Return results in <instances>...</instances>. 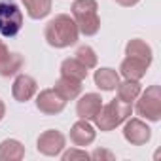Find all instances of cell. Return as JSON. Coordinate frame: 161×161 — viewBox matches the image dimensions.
<instances>
[{
    "instance_id": "11",
    "label": "cell",
    "mask_w": 161,
    "mask_h": 161,
    "mask_svg": "<svg viewBox=\"0 0 161 161\" xmlns=\"http://www.w3.org/2000/svg\"><path fill=\"white\" fill-rule=\"evenodd\" d=\"M103 106V99L99 93H86L76 104V112L80 119H95Z\"/></svg>"
},
{
    "instance_id": "10",
    "label": "cell",
    "mask_w": 161,
    "mask_h": 161,
    "mask_svg": "<svg viewBox=\"0 0 161 161\" xmlns=\"http://www.w3.org/2000/svg\"><path fill=\"white\" fill-rule=\"evenodd\" d=\"M38 86H36V80L29 74H17L15 82L12 86V95L17 103H27L34 97Z\"/></svg>"
},
{
    "instance_id": "26",
    "label": "cell",
    "mask_w": 161,
    "mask_h": 161,
    "mask_svg": "<svg viewBox=\"0 0 161 161\" xmlns=\"http://www.w3.org/2000/svg\"><path fill=\"white\" fill-rule=\"evenodd\" d=\"M4 114H6V106H4V103H2V101H0V121H2Z\"/></svg>"
},
{
    "instance_id": "19",
    "label": "cell",
    "mask_w": 161,
    "mask_h": 161,
    "mask_svg": "<svg viewBox=\"0 0 161 161\" xmlns=\"http://www.w3.org/2000/svg\"><path fill=\"white\" fill-rule=\"evenodd\" d=\"M25 66V59L21 53H10L6 61L0 63V76L4 78H10V76H15L19 74V70Z\"/></svg>"
},
{
    "instance_id": "13",
    "label": "cell",
    "mask_w": 161,
    "mask_h": 161,
    "mask_svg": "<svg viewBox=\"0 0 161 161\" xmlns=\"http://www.w3.org/2000/svg\"><path fill=\"white\" fill-rule=\"evenodd\" d=\"M25 157V146L15 138L0 142V161H19Z\"/></svg>"
},
{
    "instance_id": "17",
    "label": "cell",
    "mask_w": 161,
    "mask_h": 161,
    "mask_svg": "<svg viewBox=\"0 0 161 161\" xmlns=\"http://www.w3.org/2000/svg\"><path fill=\"white\" fill-rule=\"evenodd\" d=\"M61 76H68V78H74V80L84 82V80L87 78V68L80 63L76 57L74 59H64L61 63Z\"/></svg>"
},
{
    "instance_id": "2",
    "label": "cell",
    "mask_w": 161,
    "mask_h": 161,
    "mask_svg": "<svg viewBox=\"0 0 161 161\" xmlns=\"http://www.w3.org/2000/svg\"><path fill=\"white\" fill-rule=\"evenodd\" d=\"M72 19L78 25V31L86 36H95L101 29L99 4L97 0H76L72 4Z\"/></svg>"
},
{
    "instance_id": "6",
    "label": "cell",
    "mask_w": 161,
    "mask_h": 161,
    "mask_svg": "<svg viewBox=\"0 0 161 161\" xmlns=\"http://www.w3.org/2000/svg\"><path fill=\"white\" fill-rule=\"evenodd\" d=\"M36 106H38V110H40L42 114H46V116H55V114H59V112L64 110L66 99H64L55 87H53V89H44V91H40L38 97H36Z\"/></svg>"
},
{
    "instance_id": "24",
    "label": "cell",
    "mask_w": 161,
    "mask_h": 161,
    "mask_svg": "<svg viewBox=\"0 0 161 161\" xmlns=\"http://www.w3.org/2000/svg\"><path fill=\"white\" fill-rule=\"evenodd\" d=\"M8 55H10V49H8V46L4 44V40H0V63H2V61H6V59H8Z\"/></svg>"
},
{
    "instance_id": "12",
    "label": "cell",
    "mask_w": 161,
    "mask_h": 161,
    "mask_svg": "<svg viewBox=\"0 0 161 161\" xmlns=\"http://www.w3.org/2000/svg\"><path fill=\"white\" fill-rule=\"evenodd\" d=\"M95 140V129L93 125L87 121V119H80L72 125L70 129V142L78 148H84V146H89L93 144Z\"/></svg>"
},
{
    "instance_id": "5",
    "label": "cell",
    "mask_w": 161,
    "mask_h": 161,
    "mask_svg": "<svg viewBox=\"0 0 161 161\" xmlns=\"http://www.w3.org/2000/svg\"><path fill=\"white\" fill-rule=\"evenodd\" d=\"M136 103V112L138 116L146 118L148 121H159L161 118V87L159 86H150L146 93L138 95Z\"/></svg>"
},
{
    "instance_id": "1",
    "label": "cell",
    "mask_w": 161,
    "mask_h": 161,
    "mask_svg": "<svg viewBox=\"0 0 161 161\" xmlns=\"http://www.w3.org/2000/svg\"><path fill=\"white\" fill-rule=\"evenodd\" d=\"M80 31L78 25L74 23V19L66 14H59L55 15L44 29V38L51 47L63 49L68 46H74L78 42Z\"/></svg>"
},
{
    "instance_id": "23",
    "label": "cell",
    "mask_w": 161,
    "mask_h": 161,
    "mask_svg": "<svg viewBox=\"0 0 161 161\" xmlns=\"http://www.w3.org/2000/svg\"><path fill=\"white\" fill-rule=\"evenodd\" d=\"M89 159H95V161H101V159H106V161H112L114 159V153L108 152V150H95L93 153H89Z\"/></svg>"
},
{
    "instance_id": "15",
    "label": "cell",
    "mask_w": 161,
    "mask_h": 161,
    "mask_svg": "<svg viewBox=\"0 0 161 161\" xmlns=\"http://www.w3.org/2000/svg\"><path fill=\"white\" fill-rule=\"evenodd\" d=\"M55 89L66 101H72L82 93V82H80V80H74V78H68V76H61L57 80V84H55Z\"/></svg>"
},
{
    "instance_id": "3",
    "label": "cell",
    "mask_w": 161,
    "mask_h": 161,
    "mask_svg": "<svg viewBox=\"0 0 161 161\" xmlns=\"http://www.w3.org/2000/svg\"><path fill=\"white\" fill-rule=\"evenodd\" d=\"M133 112V106L129 103H123L119 99H114L110 101L108 104H103L97 118H95V123L101 131H112L116 129L118 125H121Z\"/></svg>"
},
{
    "instance_id": "20",
    "label": "cell",
    "mask_w": 161,
    "mask_h": 161,
    "mask_svg": "<svg viewBox=\"0 0 161 161\" xmlns=\"http://www.w3.org/2000/svg\"><path fill=\"white\" fill-rule=\"evenodd\" d=\"M125 55H136V57H142V59H148V61L153 59L152 47L144 40H140V38H135V40H131L125 46Z\"/></svg>"
},
{
    "instance_id": "8",
    "label": "cell",
    "mask_w": 161,
    "mask_h": 161,
    "mask_svg": "<svg viewBox=\"0 0 161 161\" xmlns=\"http://www.w3.org/2000/svg\"><path fill=\"white\" fill-rule=\"evenodd\" d=\"M123 136L127 142H131L133 146H142L152 138V129L140 121V119H125V127H123Z\"/></svg>"
},
{
    "instance_id": "21",
    "label": "cell",
    "mask_w": 161,
    "mask_h": 161,
    "mask_svg": "<svg viewBox=\"0 0 161 161\" xmlns=\"http://www.w3.org/2000/svg\"><path fill=\"white\" fill-rule=\"evenodd\" d=\"M76 59L82 63L87 70L97 66V55H95V51H93L91 46H80L76 49Z\"/></svg>"
},
{
    "instance_id": "4",
    "label": "cell",
    "mask_w": 161,
    "mask_h": 161,
    "mask_svg": "<svg viewBox=\"0 0 161 161\" xmlns=\"http://www.w3.org/2000/svg\"><path fill=\"white\" fill-rule=\"evenodd\" d=\"M23 29V14L14 0H0V36L14 38Z\"/></svg>"
},
{
    "instance_id": "16",
    "label": "cell",
    "mask_w": 161,
    "mask_h": 161,
    "mask_svg": "<svg viewBox=\"0 0 161 161\" xmlns=\"http://www.w3.org/2000/svg\"><path fill=\"white\" fill-rule=\"evenodd\" d=\"M31 19H44L51 12V0H21Z\"/></svg>"
},
{
    "instance_id": "9",
    "label": "cell",
    "mask_w": 161,
    "mask_h": 161,
    "mask_svg": "<svg viewBox=\"0 0 161 161\" xmlns=\"http://www.w3.org/2000/svg\"><path fill=\"white\" fill-rule=\"evenodd\" d=\"M150 64H152V61H148V59H142V57H136V55H127L119 64V72L125 80H135V82H138L146 74Z\"/></svg>"
},
{
    "instance_id": "18",
    "label": "cell",
    "mask_w": 161,
    "mask_h": 161,
    "mask_svg": "<svg viewBox=\"0 0 161 161\" xmlns=\"http://www.w3.org/2000/svg\"><path fill=\"white\" fill-rule=\"evenodd\" d=\"M118 99L123 101V103H133L138 99L140 95V84L135 82V80H125V82H119L118 84Z\"/></svg>"
},
{
    "instance_id": "25",
    "label": "cell",
    "mask_w": 161,
    "mask_h": 161,
    "mask_svg": "<svg viewBox=\"0 0 161 161\" xmlns=\"http://www.w3.org/2000/svg\"><path fill=\"white\" fill-rule=\"evenodd\" d=\"M116 2H118L119 6H123V8H131V6H136L140 0H116Z\"/></svg>"
},
{
    "instance_id": "14",
    "label": "cell",
    "mask_w": 161,
    "mask_h": 161,
    "mask_svg": "<svg viewBox=\"0 0 161 161\" xmlns=\"http://www.w3.org/2000/svg\"><path fill=\"white\" fill-rule=\"evenodd\" d=\"M95 86L103 91H114L119 84V74L114 68H99L93 76Z\"/></svg>"
},
{
    "instance_id": "7",
    "label": "cell",
    "mask_w": 161,
    "mask_h": 161,
    "mask_svg": "<svg viewBox=\"0 0 161 161\" xmlns=\"http://www.w3.org/2000/svg\"><path fill=\"white\" fill-rule=\"evenodd\" d=\"M64 150V135L57 129H49L38 136V152L49 157L59 155Z\"/></svg>"
},
{
    "instance_id": "22",
    "label": "cell",
    "mask_w": 161,
    "mask_h": 161,
    "mask_svg": "<svg viewBox=\"0 0 161 161\" xmlns=\"http://www.w3.org/2000/svg\"><path fill=\"white\" fill-rule=\"evenodd\" d=\"M74 159H86L87 161L89 159V153L86 150H82V148H78V146L63 153V161H74Z\"/></svg>"
}]
</instances>
